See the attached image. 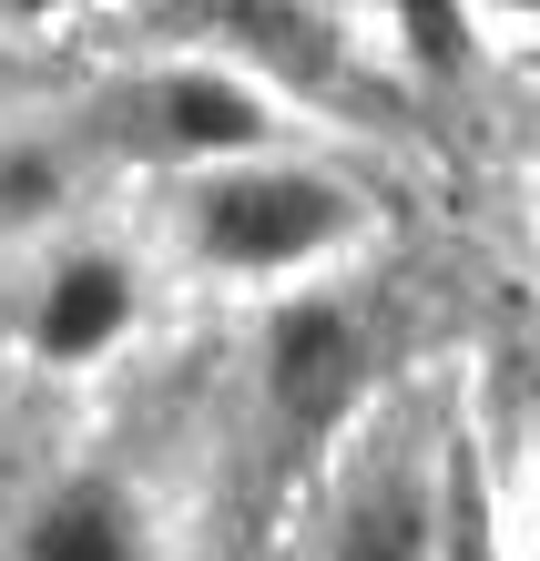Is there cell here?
<instances>
[{
    "label": "cell",
    "mask_w": 540,
    "mask_h": 561,
    "mask_svg": "<svg viewBox=\"0 0 540 561\" xmlns=\"http://www.w3.org/2000/svg\"><path fill=\"white\" fill-rule=\"evenodd\" d=\"M153 531H143V501L113 480H61L42 511L21 520V561H143Z\"/></svg>",
    "instance_id": "5b68a950"
},
{
    "label": "cell",
    "mask_w": 540,
    "mask_h": 561,
    "mask_svg": "<svg viewBox=\"0 0 540 561\" xmlns=\"http://www.w3.org/2000/svg\"><path fill=\"white\" fill-rule=\"evenodd\" d=\"M153 134L194 153V163H215V153H255L265 144V103L234 72H215V61H184V72H163L153 82Z\"/></svg>",
    "instance_id": "8992f818"
},
{
    "label": "cell",
    "mask_w": 540,
    "mask_h": 561,
    "mask_svg": "<svg viewBox=\"0 0 540 561\" xmlns=\"http://www.w3.org/2000/svg\"><path fill=\"white\" fill-rule=\"evenodd\" d=\"M438 561H499V541H490V490H480V470H449V520H438Z\"/></svg>",
    "instance_id": "52a82bcc"
},
{
    "label": "cell",
    "mask_w": 540,
    "mask_h": 561,
    "mask_svg": "<svg viewBox=\"0 0 540 561\" xmlns=\"http://www.w3.org/2000/svg\"><path fill=\"white\" fill-rule=\"evenodd\" d=\"M123 327H133V266L123 255H61L42 307H31V347H42L51 368H92Z\"/></svg>",
    "instance_id": "277c9868"
},
{
    "label": "cell",
    "mask_w": 540,
    "mask_h": 561,
    "mask_svg": "<svg viewBox=\"0 0 540 561\" xmlns=\"http://www.w3.org/2000/svg\"><path fill=\"white\" fill-rule=\"evenodd\" d=\"M326 561H438V490L418 459H367L326 511Z\"/></svg>",
    "instance_id": "3957f363"
},
{
    "label": "cell",
    "mask_w": 540,
    "mask_h": 561,
    "mask_svg": "<svg viewBox=\"0 0 540 561\" xmlns=\"http://www.w3.org/2000/svg\"><path fill=\"white\" fill-rule=\"evenodd\" d=\"M357 399H367V327L336 296H296L265 317V409L296 449H317Z\"/></svg>",
    "instance_id": "7a4b0ae2"
},
{
    "label": "cell",
    "mask_w": 540,
    "mask_h": 561,
    "mask_svg": "<svg viewBox=\"0 0 540 561\" xmlns=\"http://www.w3.org/2000/svg\"><path fill=\"white\" fill-rule=\"evenodd\" d=\"M184 225H194V255L205 266H234V276H296L357 225L347 184L307 174V163H225L184 194Z\"/></svg>",
    "instance_id": "6da1fadb"
}]
</instances>
